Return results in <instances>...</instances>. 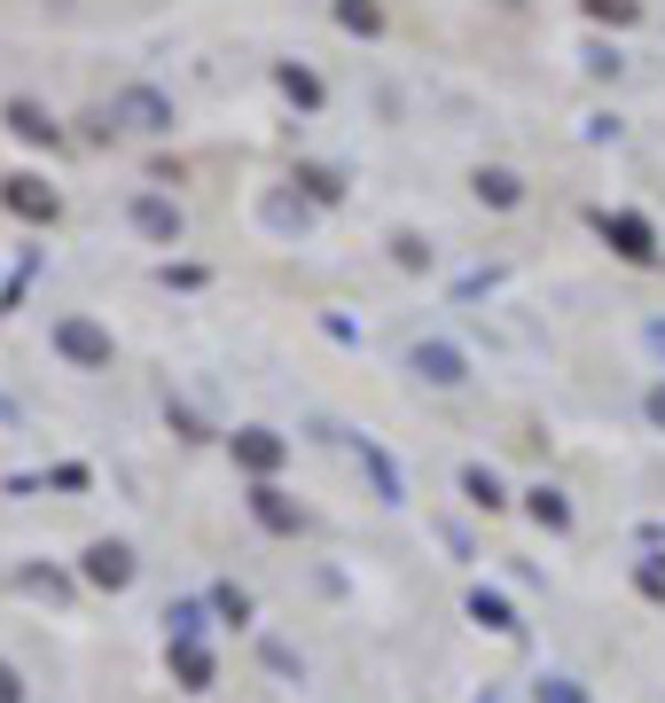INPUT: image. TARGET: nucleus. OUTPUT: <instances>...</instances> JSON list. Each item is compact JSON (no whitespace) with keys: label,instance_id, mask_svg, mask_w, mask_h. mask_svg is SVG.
<instances>
[{"label":"nucleus","instance_id":"obj_6","mask_svg":"<svg viewBox=\"0 0 665 703\" xmlns=\"http://www.w3.org/2000/svg\"><path fill=\"white\" fill-rule=\"evenodd\" d=\"M87 578H95V586H126V578H133V555H126L118 540H103V548H87Z\"/></svg>","mask_w":665,"mask_h":703},{"label":"nucleus","instance_id":"obj_4","mask_svg":"<svg viewBox=\"0 0 665 703\" xmlns=\"http://www.w3.org/2000/svg\"><path fill=\"white\" fill-rule=\"evenodd\" d=\"M0 196H9V212H24V219H55V188H47V181H32V172H17V181L0 188Z\"/></svg>","mask_w":665,"mask_h":703},{"label":"nucleus","instance_id":"obj_16","mask_svg":"<svg viewBox=\"0 0 665 703\" xmlns=\"http://www.w3.org/2000/svg\"><path fill=\"white\" fill-rule=\"evenodd\" d=\"M282 86H290V95H298V102H321V86H313V71H298V63L282 71Z\"/></svg>","mask_w":665,"mask_h":703},{"label":"nucleus","instance_id":"obj_14","mask_svg":"<svg viewBox=\"0 0 665 703\" xmlns=\"http://www.w3.org/2000/svg\"><path fill=\"white\" fill-rule=\"evenodd\" d=\"M588 17H603V24H634V17H642V0H588Z\"/></svg>","mask_w":665,"mask_h":703},{"label":"nucleus","instance_id":"obj_13","mask_svg":"<svg viewBox=\"0 0 665 703\" xmlns=\"http://www.w3.org/2000/svg\"><path fill=\"white\" fill-rule=\"evenodd\" d=\"M478 196L485 204H517V181H510V172H478Z\"/></svg>","mask_w":665,"mask_h":703},{"label":"nucleus","instance_id":"obj_18","mask_svg":"<svg viewBox=\"0 0 665 703\" xmlns=\"http://www.w3.org/2000/svg\"><path fill=\"white\" fill-rule=\"evenodd\" d=\"M462 485H470V500H485V508H493V500H502V485H493V477H485V469H470V477H462Z\"/></svg>","mask_w":665,"mask_h":703},{"label":"nucleus","instance_id":"obj_15","mask_svg":"<svg viewBox=\"0 0 665 703\" xmlns=\"http://www.w3.org/2000/svg\"><path fill=\"white\" fill-rule=\"evenodd\" d=\"M337 17H345L353 32H376V0H337Z\"/></svg>","mask_w":665,"mask_h":703},{"label":"nucleus","instance_id":"obj_9","mask_svg":"<svg viewBox=\"0 0 665 703\" xmlns=\"http://www.w3.org/2000/svg\"><path fill=\"white\" fill-rule=\"evenodd\" d=\"M251 508H259V523H267V532H298V508H290L275 485H259V493H251Z\"/></svg>","mask_w":665,"mask_h":703},{"label":"nucleus","instance_id":"obj_3","mask_svg":"<svg viewBox=\"0 0 665 703\" xmlns=\"http://www.w3.org/2000/svg\"><path fill=\"white\" fill-rule=\"evenodd\" d=\"M603 235H611V250H619V258H634V267H650V258H657V242H650V227H642L634 212H611V219H603Z\"/></svg>","mask_w":665,"mask_h":703},{"label":"nucleus","instance_id":"obj_10","mask_svg":"<svg viewBox=\"0 0 665 703\" xmlns=\"http://www.w3.org/2000/svg\"><path fill=\"white\" fill-rule=\"evenodd\" d=\"M173 672H181V688H212V657L196 641H173Z\"/></svg>","mask_w":665,"mask_h":703},{"label":"nucleus","instance_id":"obj_8","mask_svg":"<svg viewBox=\"0 0 665 703\" xmlns=\"http://www.w3.org/2000/svg\"><path fill=\"white\" fill-rule=\"evenodd\" d=\"M415 368H423L431 383H462V352L454 344H415Z\"/></svg>","mask_w":665,"mask_h":703},{"label":"nucleus","instance_id":"obj_12","mask_svg":"<svg viewBox=\"0 0 665 703\" xmlns=\"http://www.w3.org/2000/svg\"><path fill=\"white\" fill-rule=\"evenodd\" d=\"M9 126H17L24 141H55V126L40 118V102H9Z\"/></svg>","mask_w":665,"mask_h":703},{"label":"nucleus","instance_id":"obj_2","mask_svg":"<svg viewBox=\"0 0 665 703\" xmlns=\"http://www.w3.org/2000/svg\"><path fill=\"white\" fill-rule=\"evenodd\" d=\"M118 118H126L133 133H164V126H173V102H164L157 86H126V95H118Z\"/></svg>","mask_w":665,"mask_h":703},{"label":"nucleus","instance_id":"obj_1","mask_svg":"<svg viewBox=\"0 0 665 703\" xmlns=\"http://www.w3.org/2000/svg\"><path fill=\"white\" fill-rule=\"evenodd\" d=\"M55 344H63V360H78V368H110V336L95 328V321H55Z\"/></svg>","mask_w":665,"mask_h":703},{"label":"nucleus","instance_id":"obj_7","mask_svg":"<svg viewBox=\"0 0 665 703\" xmlns=\"http://www.w3.org/2000/svg\"><path fill=\"white\" fill-rule=\"evenodd\" d=\"M133 227L157 235V242H173V235H181V212L164 204V196H141V204H133Z\"/></svg>","mask_w":665,"mask_h":703},{"label":"nucleus","instance_id":"obj_20","mask_svg":"<svg viewBox=\"0 0 665 703\" xmlns=\"http://www.w3.org/2000/svg\"><path fill=\"white\" fill-rule=\"evenodd\" d=\"M0 703H24V688H17V672L0 664Z\"/></svg>","mask_w":665,"mask_h":703},{"label":"nucleus","instance_id":"obj_19","mask_svg":"<svg viewBox=\"0 0 665 703\" xmlns=\"http://www.w3.org/2000/svg\"><path fill=\"white\" fill-rule=\"evenodd\" d=\"M540 703H588V695H579L571 680H540Z\"/></svg>","mask_w":665,"mask_h":703},{"label":"nucleus","instance_id":"obj_5","mask_svg":"<svg viewBox=\"0 0 665 703\" xmlns=\"http://www.w3.org/2000/svg\"><path fill=\"white\" fill-rule=\"evenodd\" d=\"M235 462L267 477V469L282 462V437H275V430H235Z\"/></svg>","mask_w":665,"mask_h":703},{"label":"nucleus","instance_id":"obj_17","mask_svg":"<svg viewBox=\"0 0 665 703\" xmlns=\"http://www.w3.org/2000/svg\"><path fill=\"white\" fill-rule=\"evenodd\" d=\"M533 516H540V523H564L571 508H564V493H533Z\"/></svg>","mask_w":665,"mask_h":703},{"label":"nucleus","instance_id":"obj_11","mask_svg":"<svg viewBox=\"0 0 665 703\" xmlns=\"http://www.w3.org/2000/svg\"><path fill=\"white\" fill-rule=\"evenodd\" d=\"M470 618H478V626H493V634H510V626H517L502 594H470Z\"/></svg>","mask_w":665,"mask_h":703}]
</instances>
